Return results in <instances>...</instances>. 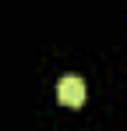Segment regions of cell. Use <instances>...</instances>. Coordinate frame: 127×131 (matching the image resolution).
<instances>
[{
    "label": "cell",
    "instance_id": "1",
    "mask_svg": "<svg viewBox=\"0 0 127 131\" xmlns=\"http://www.w3.org/2000/svg\"><path fill=\"white\" fill-rule=\"evenodd\" d=\"M57 99H60L64 106H81L85 103V82L78 74H64L60 82H57Z\"/></svg>",
    "mask_w": 127,
    "mask_h": 131
}]
</instances>
